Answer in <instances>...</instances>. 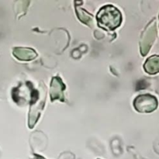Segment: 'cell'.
I'll return each mask as SVG.
<instances>
[{"mask_svg":"<svg viewBox=\"0 0 159 159\" xmlns=\"http://www.w3.org/2000/svg\"><path fill=\"white\" fill-rule=\"evenodd\" d=\"M98 24L107 31H113L120 26L122 15L118 9L112 5H107L99 9L97 14Z\"/></svg>","mask_w":159,"mask_h":159,"instance_id":"cell-1","label":"cell"},{"mask_svg":"<svg viewBox=\"0 0 159 159\" xmlns=\"http://www.w3.org/2000/svg\"><path fill=\"white\" fill-rule=\"evenodd\" d=\"M134 107L139 113H152L158 107V100L152 95H141L134 99Z\"/></svg>","mask_w":159,"mask_h":159,"instance_id":"cell-2","label":"cell"},{"mask_svg":"<svg viewBox=\"0 0 159 159\" xmlns=\"http://www.w3.org/2000/svg\"><path fill=\"white\" fill-rule=\"evenodd\" d=\"M46 94L45 93H38L36 91L35 95L34 96V103L31 104L30 109L29 113V121L28 126L30 128H33L37 123L40 113L43 108V105L45 102Z\"/></svg>","mask_w":159,"mask_h":159,"instance_id":"cell-3","label":"cell"},{"mask_svg":"<svg viewBox=\"0 0 159 159\" xmlns=\"http://www.w3.org/2000/svg\"><path fill=\"white\" fill-rule=\"evenodd\" d=\"M65 89V85L63 83L61 79L56 76L52 79L51 84V100H61L64 101L65 97H64V90Z\"/></svg>","mask_w":159,"mask_h":159,"instance_id":"cell-4","label":"cell"},{"mask_svg":"<svg viewBox=\"0 0 159 159\" xmlns=\"http://www.w3.org/2000/svg\"><path fill=\"white\" fill-rule=\"evenodd\" d=\"M12 54L17 59L20 61H29L34 60L37 56L36 51H34L31 48H13Z\"/></svg>","mask_w":159,"mask_h":159,"instance_id":"cell-5","label":"cell"},{"mask_svg":"<svg viewBox=\"0 0 159 159\" xmlns=\"http://www.w3.org/2000/svg\"><path fill=\"white\" fill-rule=\"evenodd\" d=\"M144 70L150 75H155L159 72V56L154 55L146 61L144 65Z\"/></svg>","mask_w":159,"mask_h":159,"instance_id":"cell-6","label":"cell"},{"mask_svg":"<svg viewBox=\"0 0 159 159\" xmlns=\"http://www.w3.org/2000/svg\"><path fill=\"white\" fill-rule=\"evenodd\" d=\"M76 11H77V15L79 16V20H82L83 23H86V24H89V22L91 20L93 21V16L89 14L84 9H80V8L79 9L78 7H76Z\"/></svg>","mask_w":159,"mask_h":159,"instance_id":"cell-7","label":"cell"},{"mask_svg":"<svg viewBox=\"0 0 159 159\" xmlns=\"http://www.w3.org/2000/svg\"><path fill=\"white\" fill-rule=\"evenodd\" d=\"M34 159H44L43 158H41V157L38 156V155H37V156H35V158Z\"/></svg>","mask_w":159,"mask_h":159,"instance_id":"cell-8","label":"cell"}]
</instances>
